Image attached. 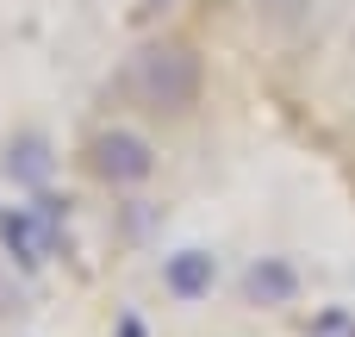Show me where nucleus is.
<instances>
[{"label": "nucleus", "mask_w": 355, "mask_h": 337, "mask_svg": "<svg viewBox=\"0 0 355 337\" xmlns=\"http://www.w3.org/2000/svg\"><path fill=\"white\" fill-rule=\"evenodd\" d=\"M125 94L150 113H187L200 100V56L187 44H144L125 63Z\"/></svg>", "instance_id": "obj_1"}, {"label": "nucleus", "mask_w": 355, "mask_h": 337, "mask_svg": "<svg viewBox=\"0 0 355 337\" xmlns=\"http://www.w3.org/2000/svg\"><path fill=\"white\" fill-rule=\"evenodd\" d=\"M87 163H94V175L112 181V188H137V181L156 175V150H150L137 131H100V138L87 144Z\"/></svg>", "instance_id": "obj_2"}, {"label": "nucleus", "mask_w": 355, "mask_h": 337, "mask_svg": "<svg viewBox=\"0 0 355 337\" xmlns=\"http://www.w3.org/2000/svg\"><path fill=\"white\" fill-rule=\"evenodd\" d=\"M212 281H218V256L212 250H175V256H162V288L175 300H206Z\"/></svg>", "instance_id": "obj_3"}, {"label": "nucleus", "mask_w": 355, "mask_h": 337, "mask_svg": "<svg viewBox=\"0 0 355 337\" xmlns=\"http://www.w3.org/2000/svg\"><path fill=\"white\" fill-rule=\"evenodd\" d=\"M243 294H250L256 306H287V300L300 294V275H293V263H281V256H262V263L243 275Z\"/></svg>", "instance_id": "obj_4"}, {"label": "nucleus", "mask_w": 355, "mask_h": 337, "mask_svg": "<svg viewBox=\"0 0 355 337\" xmlns=\"http://www.w3.org/2000/svg\"><path fill=\"white\" fill-rule=\"evenodd\" d=\"M0 169H6L12 181H25V188H44V181H50V144L25 131V138L6 144V163H0Z\"/></svg>", "instance_id": "obj_5"}, {"label": "nucleus", "mask_w": 355, "mask_h": 337, "mask_svg": "<svg viewBox=\"0 0 355 337\" xmlns=\"http://www.w3.org/2000/svg\"><path fill=\"white\" fill-rule=\"evenodd\" d=\"M312 337H355V313H343V306H324V313L312 319Z\"/></svg>", "instance_id": "obj_6"}, {"label": "nucleus", "mask_w": 355, "mask_h": 337, "mask_svg": "<svg viewBox=\"0 0 355 337\" xmlns=\"http://www.w3.org/2000/svg\"><path fill=\"white\" fill-rule=\"evenodd\" d=\"M119 337H144V331H137V319H119Z\"/></svg>", "instance_id": "obj_7"}]
</instances>
